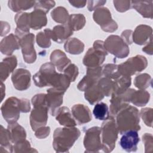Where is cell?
<instances>
[{
  "label": "cell",
  "instance_id": "obj_30",
  "mask_svg": "<svg viewBox=\"0 0 153 153\" xmlns=\"http://www.w3.org/2000/svg\"><path fill=\"white\" fill-rule=\"evenodd\" d=\"M64 48L66 51L72 54H79L84 49V44L76 38H69L65 43Z\"/></svg>",
  "mask_w": 153,
  "mask_h": 153
},
{
  "label": "cell",
  "instance_id": "obj_25",
  "mask_svg": "<svg viewBox=\"0 0 153 153\" xmlns=\"http://www.w3.org/2000/svg\"><path fill=\"white\" fill-rule=\"evenodd\" d=\"M69 109L66 106L60 108L56 113V119L62 126L71 127L76 125V122L72 116Z\"/></svg>",
  "mask_w": 153,
  "mask_h": 153
},
{
  "label": "cell",
  "instance_id": "obj_9",
  "mask_svg": "<svg viewBox=\"0 0 153 153\" xmlns=\"http://www.w3.org/2000/svg\"><path fill=\"white\" fill-rule=\"evenodd\" d=\"M1 110L3 118L8 124L16 123L21 112L20 99L14 96L8 98L2 105Z\"/></svg>",
  "mask_w": 153,
  "mask_h": 153
},
{
  "label": "cell",
  "instance_id": "obj_39",
  "mask_svg": "<svg viewBox=\"0 0 153 153\" xmlns=\"http://www.w3.org/2000/svg\"><path fill=\"white\" fill-rule=\"evenodd\" d=\"M102 76L108 77L112 80L118 78L121 74L118 71V65L115 64H106L102 67Z\"/></svg>",
  "mask_w": 153,
  "mask_h": 153
},
{
  "label": "cell",
  "instance_id": "obj_12",
  "mask_svg": "<svg viewBox=\"0 0 153 153\" xmlns=\"http://www.w3.org/2000/svg\"><path fill=\"white\" fill-rule=\"evenodd\" d=\"M34 35L29 33L20 39L23 59L27 63H34L36 59V53L34 48Z\"/></svg>",
  "mask_w": 153,
  "mask_h": 153
},
{
  "label": "cell",
  "instance_id": "obj_50",
  "mask_svg": "<svg viewBox=\"0 0 153 153\" xmlns=\"http://www.w3.org/2000/svg\"><path fill=\"white\" fill-rule=\"evenodd\" d=\"M133 31L131 30H126L122 32L121 38L127 44H131L133 42Z\"/></svg>",
  "mask_w": 153,
  "mask_h": 153
},
{
  "label": "cell",
  "instance_id": "obj_33",
  "mask_svg": "<svg viewBox=\"0 0 153 153\" xmlns=\"http://www.w3.org/2000/svg\"><path fill=\"white\" fill-rule=\"evenodd\" d=\"M35 1H9L8 2V7L14 12L27 10L35 6Z\"/></svg>",
  "mask_w": 153,
  "mask_h": 153
},
{
  "label": "cell",
  "instance_id": "obj_24",
  "mask_svg": "<svg viewBox=\"0 0 153 153\" xmlns=\"http://www.w3.org/2000/svg\"><path fill=\"white\" fill-rule=\"evenodd\" d=\"M17 65V60L16 56L7 57L3 59L0 65V79L4 82L8 77L9 75L14 72Z\"/></svg>",
  "mask_w": 153,
  "mask_h": 153
},
{
  "label": "cell",
  "instance_id": "obj_35",
  "mask_svg": "<svg viewBox=\"0 0 153 153\" xmlns=\"http://www.w3.org/2000/svg\"><path fill=\"white\" fill-rule=\"evenodd\" d=\"M12 142L10 140L8 131L7 129H5L2 125H1L0 130V144L1 150L4 149L3 152H13V146H12Z\"/></svg>",
  "mask_w": 153,
  "mask_h": 153
},
{
  "label": "cell",
  "instance_id": "obj_16",
  "mask_svg": "<svg viewBox=\"0 0 153 153\" xmlns=\"http://www.w3.org/2000/svg\"><path fill=\"white\" fill-rule=\"evenodd\" d=\"M30 73L23 68H19L14 71L11 76V81L16 89L23 91L29 88L30 85Z\"/></svg>",
  "mask_w": 153,
  "mask_h": 153
},
{
  "label": "cell",
  "instance_id": "obj_17",
  "mask_svg": "<svg viewBox=\"0 0 153 153\" xmlns=\"http://www.w3.org/2000/svg\"><path fill=\"white\" fill-rule=\"evenodd\" d=\"M120 140V145L123 149L127 152H135L140 141L137 131L129 130L123 134Z\"/></svg>",
  "mask_w": 153,
  "mask_h": 153
},
{
  "label": "cell",
  "instance_id": "obj_29",
  "mask_svg": "<svg viewBox=\"0 0 153 153\" xmlns=\"http://www.w3.org/2000/svg\"><path fill=\"white\" fill-rule=\"evenodd\" d=\"M104 93L97 83L85 90L84 93L85 99L91 105H93L95 103L99 102L104 97Z\"/></svg>",
  "mask_w": 153,
  "mask_h": 153
},
{
  "label": "cell",
  "instance_id": "obj_42",
  "mask_svg": "<svg viewBox=\"0 0 153 153\" xmlns=\"http://www.w3.org/2000/svg\"><path fill=\"white\" fill-rule=\"evenodd\" d=\"M13 151L15 152H37L30 147L29 141L25 139L20 142L14 143L13 146Z\"/></svg>",
  "mask_w": 153,
  "mask_h": 153
},
{
  "label": "cell",
  "instance_id": "obj_54",
  "mask_svg": "<svg viewBox=\"0 0 153 153\" xmlns=\"http://www.w3.org/2000/svg\"><path fill=\"white\" fill-rule=\"evenodd\" d=\"M1 101H2L4 97L5 94V87L3 84V82H1Z\"/></svg>",
  "mask_w": 153,
  "mask_h": 153
},
{
  "label": "cell",
  "instance_id": "obj_45",
  "mask_svg": "<svg viewBox=\"0 0 153 153\" xmlns=\"http://www.w3.org/2000/svg\"><path fill=\"white\" fill-rule=\"evenodd\" d=\"M56 3L54 1H36L34 8L40 9L44 11L45 13L54 7Z\"/></svg>",
  "mask_w": 153,
  "mask_h": 153
},
{
  "label": "cell",
  "instance_id": "obj_40",
  "mask_svg": "<svg viewBox=\"0 0 153 153\" xmlns=\"http://www.w3.org/2000/svg\"><path fill=\"white\" fill-rule=\"evenodd\" d=\"M102 88L105 96H110L112 95L114 90L113 80L108 77H101L97 82Z\"/></svg>",
  "mask_w": 153,
  "mask_h": 153
},
{
  "label": "cell",
  "instance_id": "obj_34",
  "mask_svg": "<svg viewBox=\"0 0 153 153\" xmlns=\"http://www.w3.org/2000/svg\"><path fill=\"white\" fill-rule=\"evenodd\" d=\"M67 23L72 31L79 30L85 26V18L82 14H73L69 16Z\"/></svg>",
  "mask_w": 153,
  "mask_h": 153
},
{
  "label": "cell",
  "instance_id": "obj_4",
  "mask_svg": "<svg viewBox=\"0 0 153 153\" xmlns=\"http://www.w3.org/2000/svg\"><path fill=\"white\" fill-rule=\"evenodd\" d=\"M33 108L30 115V124L33 131L45 126L48 120V108L47 104L46 94L35 95L32 99Z\"/></svg>",
  "mask_w": 153,
  "mask_h": 153
},
{
  "label": "cell",
  "instance_id": "obj_53",
  "mask_svg": "<svg viewBox=\"0 0 153 153\" xmlns=\"http://www.w3.org/2000/svg\"><path fill=\"white\" fill-rule=\"evenodd\" d=\"M69 2L71 5L76 8H82L85 7L87 1H69Z\"/></svg>",
  "mask_w": 153,
  "mask_h": 153
},
{
  "label": "cell",
  "instance_id": "obj_47",
  "mask_svg": "<svg viewBox=\"0 0 153 153\" xmlns=\"http://www.w3.org/2000/svg\"><path fill=\"white\" fill-rule=\"evenodd\" d=\"M50 132V127H41L35 130V135L37 138L39 139H44L47 137Z\"/></svg>",
  "mask_w": 153,
  "mask_h": 153
},
{
  "label": "cell",
  "instance_id": "obj_32",
  "mask_svg": "<svg viewBox=\"0 0 153 153\" xmlns=\"http://www.w3.org/2000/svg\"><path fill=\"white\" fill-rule=\"evenodd\" d=\"M113 82L114 90L112 94H120L125 91L130 86L131 78L130 76L121 75L118 78L113 80Z\"/></svg>",
  "mask_w": 153,
  "mask_h": 153
},
{
  "label": "cell",
  "instance_id": "obj_1",
  "mask_svg": "<svg viewBox=\"0 0 153 153\" xmlns=\"http://www.w3.org/2000/svg\"><path fill=\"white\" fill-rule=\"evenodd\" d=\"M33 79L38 87L52 86L65 91L71 82L64 74L56 72L55 66L51 62L43 64L39 71L33 75Z\"/></svg>",
  "mask_w": 153,
  "mask_h": 153
},
{
  "label": "cell",
  "instance_id": "obj_8",
  "mask_svg": "<svg viewBox=\"0 0 153 153\" xmlns=\"http://www.w3.org/2000/svg\"><path fill=\"white\" fill-rule=\"evenodd\" d=\"M104 47L107 52L120 59L126 57L130 52L128 45L118 35L109 36L104 42Z\"/></svg>",
  "mask_w": 153,
  "mask_h": 153
},
{
  "label": "cell",
  "instance_id": "obj_2",
  "mask_svg": "<svg viewBox=\"0 0 153 153\" xmlns=\"http://www.w3.org/2000/svg\"><path fill=\"white\" fill-rule=\"evenodd\" d=\"M115 116L116 124L121 134L129 130H140V114L138 109L134 106L128 105L120 110Z\"/></svg>",
  "mask_w": 153,
  "mask_h": 153
},
{
  "label": "cell",
  "instance_id": "obj_43",
  "mask_svg": "<svg viewBox=\"0 0 153 153\" xmlns=\"http://www.w3.org/2000/svg\"><path fill=\"white\" fill-rule=\"evenodd\" d=\"M64 75L71 82L75 81L78 75V68L75 64L69 65L64 70Z\"/></svg>",
  "mask_w": 153,
  "mask_h": 153
},
{
  "label": "cell",
  "instance_id": "obj_10",
  "mask_svg": "<svg viewBox=\"0 0 153 153\" xmlns=\"http://www.w3.org/2000/svg\"><path fill=\"white\" fill-rule=\"evenodd\" d=\"M93 20L102 29L107 32H114L118 28L117 23L112 19L111 14L108 8L100 7L93 13Z\"/></svg>",
  "mask_w": 153,
  "mask_h": 153
},
{
  "label": "cell",
  "instance_id": "obj_51",
  "mask_svg": "<svg viewBox=\"0 0 153 153\" xmlns=\"http://www.w3.org/2000/svg\"><path fill=\"white\" fill-rule=\"evenodd\" d=\"M21 112L27 113L30 111V105L29 100L27 99H20Z\"/></svg>",
  "mask_w": 153,
  "mask_h": 153
},
{
  "label": "cell",
  "instance_id": "obj_7",
  "mask_svg": "<svg viewBox=\"0 0 153 153\" xmlns=\"http://www.w3.org/2000/svg\"><path fill=\"white\" fill-rule=\"evenodd\" d=\"M148 65L147 59L141 55H137L118 65V72L123 76H130L144 70Z\"/></svg>",
  "mask_w": 153,
  "mask_h": 153
},
{
  "label": "cell",
  "instance_id": "obj_5",
  "mask_svg": "<svg viewBox=\"0 0 153 153\" xmlns=\"http://www.w3.org/2000/svg\"><path fill=\"white\" fill-rule=\"evenodd\" d=\"M100 128L102 149L105 152H111L115 146V142L119 133L114 117L109 115V118L102 123Z\"/></svg>",
  "mask_w": 153,
  "mask_h": 153
},
{
  "label": "cell",
  "instance_id": "obj_26",
  "mask_svg": "<svg viewBox=\"0 0 153 153\" xmlns=\"http://www.w3.org/2000/svg\"><path fill=\"white\" fill-rule=\"evenodd\" d=\"M50 61L60 72H62L71 62L65 53L60 50H55L52 51L50 54Z\"/></svg>",
  "mask_w": 153,
  "mask_h": 153
},
{
  "label": "cell",
  "instance_id": "obj_23",
  "mask_svg": "<svg viewBox=\"0 0 153 153\" xmlns=\"http://www.w3.org/2000/svg\"><path fill=\"white\" fill-rule=\"evenodd\" d=\"M47 23V19L46 13L38 8H34V10L29 13V24L30 27L37 30L41 29L46 26Z\"/></svg>",
  "mask_w": 153,
  "mask_h": 153
},
{
  "label": "cell",
  "instance_id": "obj_48",
  "mask_svg": "<svg viewBox=\"0 0 153 153\" xmlns=\"http://www.w3.org/2000/svg\"><path fill=\"white\" fill-rule=\"evenodd\" d=\"M87 8L89 11H91L95 9L100 8L101 6H103L106 4V1H89L87 2Z\"/></svg>",
  "mask_w": 153,
  "mask_h": 153
},
{
  "label": "cell",
  "instance_id": "obj_28",
  "mask_svg": "<svg viewBox=\"0 0 153 153\" xmlns=\"http://www.w3.org/2000/svg\"><path fill=\"white\" fill-rule=\"evenodd\" d=\"M7 130L12 143L26 139V133L25 128L17 123L8 124Z\"/></svg>",
  "mask_w": 153,
  "mask_h": 153
},
{
  "label": "cell",
  "instance_id": "obj_22",
  "mask_svg": "<svg viewBox=\"0 0 153 153\" xmlns=\"http://www.w3.org/2000/svg\"><path fill=\"white\" fill-rule=\"evenodd\" d=\"M73 34V31L71 30L68 23L57 25L54 27L51 30V39L57 42L62 43L64 40L68 39Z\"/></svg>",
  "mask_w": 153,
  "mask_h": 153
},
{
  "label": "cell",
  "instance_id": "obj_3",
  "mask_svg": "<svg viewBox=\"0 0 153 153\" xmlns=\"http://www.w3.org/2000/svg\"><path fill=\"white\" fill-rule=\"evenodd\" d=\"M80 131L74 127L57 128L53 133V146L56 152H65L74 145L80 136Z\"/></svg>",
  "mask_w": 153,
  "mask_h": 153
},
{
  "label": "cell",
  "instance_id": "obj_11",
  "mask_svg": "<svg viewBox=\"0 0 153 153\" xmlns=\"http://www.w3.org/2000/svg\"><path fill=\"white\" fill-rule=\"evenodd\" d=\"M101 128L92 127L87 130L84 138V146L87 152H96L102 149L100 138Z\"/></svg>",
  "mask_w": 153,
  "mask_h": 153
},
{
  "label": "cell",
  "instance_id": "obj_31",
  "mask_svg": "<svg viewBox=\"0 0 153 153\" xmlns=\"http://www.w3.org/2000/svg\"><path fill=\"white\" fill-rule=\"evenodd\" d=\"M150 98L149 93L144 90H135L133 91L130 97V102L137 106H143L146 105Z\"/></svg>",
  "mask_w": 153,
  "mask_h": 153
},
{
  "label": "cell",
  "instance_id": "obj_19",
  "mask_svg": "<svg viewBox=\"0 0 153 153\" xmlns=\"http://www.w3.org/2000/svg\"><path fill=\"white\" fill-rule=\"evenodd\" d=\"M20 48V39L13 33L4 38L0 43L1 52L7 56L11 55L14 51Z\"/></svg>",
  "mask_w": 153,
  "mask_h": 153
},
{
  "label": "cell",
  "instance_id": "obj_37",
  "mask_svg": "<svg viewBox=\"0 0 153 153\" xmlns=\"http://www.w3.org/2000/svg\"><path fill=\"white\" fill-rule=\"evenodd\" d=\"M94 117L99 120H106L109 117V112L108 106L106 103L100 102L94 107L93 111Z\"/></svg>",
  "mask_w": 153,
  "mask_h": 153
},
{
  "label": "cell",
  "instance_id": "obj_46",
  "mask_svg": "<svg viewBox=\"0 0 153 153\" xmlns=\"http://www.w3.org/2000/svg\"><path fill=\"white\" fill-rule=\"evenodd\" d=\"M114 5L116 10L121 13L126 12L130 8V1H114Z\"/></svg>",
  "mask_w": 153,
  "mask_h": 153
},
{
  "label": "cell",
  "instance_id": "obj_15",
  "mask_svg": "<svg viewBox=\"0 0 153 153\" xmlns=\"http://www.w3.org/2000/svg\"><path fill=\"white\" fill-rule=\"evenodd\" d=\"M65 91L53 87L47 90L46 100L48 109L53 116H55L56 112L63 103V97Z\"/></svg>",
  "mask_w": 153,
  "mask_h": 153
},
{
  "label": "cell",
  "instance_id": "obj_13",
  "mask_svg": "<svg viewBox=\"0 0 153 153\" xmlns=\"http://www.w3.org/2000/svg\"><path fill=\"white\" fill-rule=\"evenodd\" d=\"M134 91L133 88H128L120 94H112L110 100V114L114 117L122 108L128 106L130 103L131 93Z\"/></svg>",
  "mask_w": 153,
  "mask_h": 153
},
{
  "label": "cell",
  "instance_id": "obj_38",
  "mask_svg": "<svg viewBox=\"0 0 153 153\" xmlns=\"http://www.w3.org/2000/svg\"><path fill=\"white\" fill-rule=\"evenodd\" d=\"M51 29H45L44 31L39 32L36 38L37 44L42 48H49L51 45Z\"/></svg>",
  "mask_w": 153,
  "mask_h": 153
},
{
  "label": "cell",
  "instance_id": "obj_41",
  "mask_svg": "<svg viewBox=\"0 0 153 153\" xmlns=\"http://www.w3.org/2000/svg\"><path fill=\"white\" fill-rule=\"evenodd\" d=\"M151 77L148 74H142L137 76L134 80V85L140 90L147 88L151 83Z\"/></svg>",
  "mask_w": 153,
  "mask_h": 153
},
{
  "label": "cell",
  "instance_id": "obj_27",
  "mask_svg": "<svg viewBox=\"0 0 153 153\" xmlns=\"http://www.w3.org/2000/svg\"><path fill=\"white\" fill-rule=\"evenodd\" d=\"M152 1H132L131 5L141 16L145 18L152 19Z\"/></svg>",
  "mask_w": 153,
  "mask_h": 153
},
{
  "label": "cell",
  "instance_id": "obj_36",
  "mask_svg": "<svg viewBox=\"0 0 153 153\" xmlns=\"http://www.w3.org/2000/svg\"><path fill=\"white\" fill-rule=\"evenodd\" d=\"M52 19L57 23L65 24L68 21L69 15L66 9L63 7H58L51 13Z\"/></svg>",
  "mask_w": 153,
  "mask_h": 153
},
{
  "label": "cell",
  "instance_id": "obj_52",
  "mask_svg": "<svg viewBox=\"0 0 153 153\" xmlns=\"http://www.w3.org/2000/svg\"><path fill=\"white\" fill-rule=\"evenodd\" d=\"M152 38L149 39L148 44L142 48V51L145 52L146 54L152 55Z\"/></svg>",
  "mask_w": 153,
  "mask_h": 153
},
{
  "label": "cell",
  "instance_id": "obj_14",
  "mask_svg": "<svg viewBox=\"0 0 153 153\" xmlns=\"http://www.w3.org/2000/svg\"><path fill=\"white\" fill-rule=\"evenodd\" d=\"M102 76V67L87 68L86 75L79 81L77 88L80 91H85L97 83Z\"/></svg>",
  "mask_w": 153,
  "mask_h": 153
},
{
  "label": "cell",
  "instance_id": "obj_20",
  "mask_svg": "<svg viewBox=\"0 0 153 153\" xmlns=\"http://www.w3.org/2000/svg\"><path fill=\"white\" fill-rule=\"evenodd\" d=\"M14 20L17 25L15 33L19 39L25 35L29 33V29L30 28L29 24V13H17L14 17Z\"/></svg>",
  "mask_w": 153,
  "mask_h": 153
},
{
  "label": "cell",
  "instance_id": "obj_44",
  "mask_svg": "<svg viewBox=\"0 0 153 153\" xmlns=\"http://www.w3.org/2000/svg\"><path fill=\"white\" fill-rule=\"evenodd\" d=\"M140 115L145 124L149 127L152 126V109L151 108H143L140 111Z\"/></svg>",
  "mask_w": 153,
  "mask_h": 153
},
{
  "label": "cell",
  "instance_id": "obj_21",
  "mask_svg": "<svg viewBox=\"0 0 153 153\" xmlns=\"http://www.w3.org/2000/svg\"><path fill=\"white\" fill-rule=\"evenodd\" d=\"M152 28L145 25H140L136 27L133 33V42L138 45L146 44L152 37Z\"/></svg>",
  "mask_w": 153,
  "mask_h": 153
},
{
  "label": "cell",
  "instance_id": "obj_6",
  "mask_svg": "<svg viewBox=\"0 0 153 153\" xmlns=\"http://www.w3.org/2000/svg\"><path fill=\"white\" fill-rule=\"evenodd\" d=\"M108 54L104 47V42L100 40L94 41L93 47L90 48L85 54L82 62L87 68L100 66Z\"/></svg>",
  "mask_w": 153,
  "mask_h": 153
},
{
  "label": "cell",
  "instance_id": "obj_49",
  "mask_svg": "<svg viewBox=\"0 0 153 153\" xmlns=\"http://www.w3.org/2000/svg\"><path fill=\"white\" fill-rule=\"evenodd\" d=\"M142 140L145 145V150L146 149L152 148V136L150 133H145L142 136Z\"/></svg>",
  "mask_w": 153,
  "mask_h": 153
},
{
  "label": "cell",
  "instance_id": "obj_18",
  "mask_svg": "<svg viewBox=\"0 0 153 153\" xmlns=\"http://www.w3.org/2000/svg\"><path fill=\"white\" fill-rule=\"evenodd\" d=\"M73 117L79 125L90 122L92 119L91 113L88 106L83 104H76L72 107Z\"/></svg>",
  "mask_w": 153,
  "mask_h": 153
}]
</instances>
